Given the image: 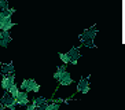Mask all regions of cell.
<instances>
[{"label":"cell","mask_w":125,"mask_h":110,"mask_svg":"<svg viewBox=\"0 0 125 110\" xmlns=\"http://www.w3.org/2000/svg\"><path fill=\"white\" fill-rule=\"evenodd\" d=\"M96 33H98V29H96V26L94 28H89V29H85L84 32L80 34V41L81 44H84L85 47H95V44H94V39H95Z\"/></svg>","instance_id":"1"},{"label":"cell","mask_w":125,"mask_h":110,"mask_svg":"<svg viewBox=\"0 0 125 110\" xmlns=\"http://www.w3.org/2000/svg\"><path fill=\"white\" fill-rule=\"evenodd\" d=\"M19 88L25 92H37L40 89V84H37L33 78H28V80L22 81V84H21Z\"/></svg>","instance_id":"2"},{"label":"cell","mask_w":125,"mask_h":110,"mask_svg":"<svg viewBox=\"0 0 125 110\" xmlns=\"http://www.w3.org/2000/svg\"><path fill=\"white\" fill-rule=\"evenodd\" d=\"M0 106L3 107V109L14 107L15 106V98H12L8 91H4V95L0 98Z\"/></svg>","instance_id":"3"},{"label":"cell","mask_w":125,"mask_h":110,"mask_svg":"<svg viewBox=\"0 0 125 110\" xmlns=\"http://www.w3.org/2000/svg\"><path fill=\"white\" fill-rule=\"evenodd\" d=\"M70 58V63L72 65H77L78 59L81 58V52H80V48L78 47H72L69 50V52H66Z\"/></svg>","instance_id":"4"},{"label":"cell","mask_w":125,"mask_h":110,"mask_svg":"<svg viewBox=\"0 0 125 110\" xmlns=\"http://www.w3.org/2000/svg\"><path fill=\"white\" fill-rule=\"evenodd\" d=\"M77 91L81 92V94H87L89 91V78L88 77L80 78V81H78V84H77Z\"/></svg>","instance_id":"5"},{"label":"cell","mask_w":125,"mask_h":110,"mask_svg":"<svg viewBox=\"0 0 125 110\" xmlns=\"http://www.w3.org/2000/svg\"><path fill=\"white\" fill-rule=\"evenodd\" d=\"M29 103V98H28V92L25 91H19L17 98H15V105L18 106H26Z\"/></svg>","instance_id":"6"},{"label":"cell","mask_w":125,"mask_h":110,"mask_svg":"<svg viewBox=\"0 0 125 110\" xmlns=\"http://www.w3.org/2000/svg\"><path fill=\"white\" fill-rule=\"evenodd\" d=\"M32 103H33L34 106H36V109H37V110H44L50 102H48V99L43 98V96H39V98H34Z\"/></svg>","instance_id":"7"},{"label":"cell","mask_w":125,"mask_h":110,"mask_svg":"<svg viewBox=\"0 0 125 110\" xmlns=\"http://www.w3.org/2000/svg\"><path fill=\"white\" fill-rule=\"evenodd\" d=\"M0 74H1V76L14 74V65H12V63H1V65H0Z\"/></svg>","instance_id":"8"},{"label":"cell","mask_w":125,"mask_h":110,"mask_svg":"<svg viewBox=\"0 0 125 110\" xmlns=\"http://www.w3.org/2000/svg\"><path fill=\"white\" fill-rule=\"evenodd\" d=\"M15 83V76L14 74H10V76H3L1 78V88H3L4 91H8V88L10 85Z\"/></svg>","instance_id":"9"},{"label":"cell","mask_w":125,"mask_h":110,"mask_svg":"<svg viewBox=\"0 0 125 110\" xmlns=\"http://www.w3.org/2000/svg\"><path fill=\"white\" fill-rule=\"evenodd\" d=\"M12 41V37L10 36V33L8 32H1V37H0V45L4 48L8 47V44Z\"/></svg>","instance_id":"10"},{"label":"cell","mask_w":125,"mask_h":110,"mask_svg":"<svg viewBox=\"0 0 125 110\" xmlns=\"http://www.w3.org/2000/svg\"><path fill=\"white\" fill-rule=\"evenodd\" d=\"M59 85H62V87H66V85H70L72 83H73V78H72V76H70L69 72H65L63 73V76L59 78Z\"/></svg>","instance_id":"11"},{"label":"cell","mask_w":125,"mask_h":110,"mask_svg":"<svg viewBox=\"0 0 125 110\" xmlns=\"http://www.w3.org/2000/svg\"><path fill=\"white\" fill-rule=\"evenodd\" d=\"M65 72H66V65L59 66L58 69H56V72L54 73V78H55V80H59V78L63 76V73H65Z\"/></svg>","instance_id":"12"},{"label":"cell","mask_w":125,"mask_h":110,"mask_svg":"<svg viewBox=\"0 0 125 110\" xmlns=\"http://www.w3.org/2000/svg\"><path fill=\"white\" fill-rule=\"evenodd\" d=\"M8 92H10V95H11L12 98H17V95H18V92H19V88L17 87L15 83H12V84L10 85V88H8Z\"/></svg>","instance_id":"13"},{"label":"cell","mask_w":125,"mask_h":110,"mask_svg":"<svg viewBox=\"0 0 125 110\" xmlns=\"http://www.w3.org/2000/svg\"><path fill=\"white\" fill-rule=\"evenodd\" d=\"M59 106H61V102H56V100H54V102L48 103L47 107H45L44 110H59Z\"/></svg>","instance_id":"14"},{"label":"cell","mask_w":125,"mask_h":110,"mask_svg":"<svg viewBox=\"0 0 125 110\" xmlns=\"http://www.w3.org/2000/svg\"><path fill=\"white\" fill-rule=\"evenodd\" d=\"M59 59L63 62V65H67V63H70V58L67 54H63V52H59Z\"/></svg>","instance_id":"15"},{"label":"cell","mask_w":125,"mask_h":110,"mask_svg":"<svg viewBox=\"0 0 125 110\" xmlns=\"http://www.w3.org/2000/svg\"><path fill=\"white\" fill-rule=\"evenodd\" d=\"M0 37H1V30H0Z\"/></svg>","instance_id":"16"}]
</instances>
